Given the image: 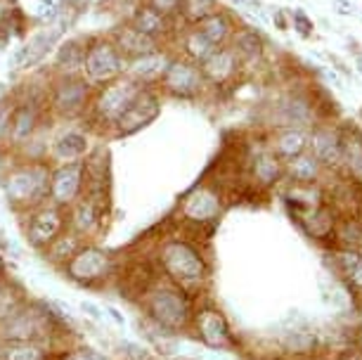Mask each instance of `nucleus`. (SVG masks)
Instances as JSON below:
<instances>
[{"label":"nucleus","mask_w":362,"mask_h":360,"mask_svg":"<svg viewBox=\"0 0 362 360\" xmlns=\"http://www.w3.org/2000/svg\"><path fill=\"white\" fill-rule=\"evenodd\" d=\"M140 310L154 327L163 332H180L192 325L194 308L187 291L173 282H156L145 296L140 298Z\"/></svg>","instance_id":"1"},{"label":"nucleus","mask_w":362,"mask_h":360,"mask_svg":"<svg viewBox=\"0 0 362 360\" xmlns=\"http://www.w3.org/2000/svg\"><path fill=\"white\" fill-rule=\"evenodd\" d=\"M52 168L38 159L22 161L3 175V192L17 211L29 214L47 204Z\"/></svg>","instance_id":"2"},{"label":"nucleus","mask_w":362,"mask_h":360,"mask_svg":"<svg viewBox=\"0 0 362 360\" xmlns=\"http://www.w3.org/2000/svg\"><path fill=\"white\" fill-rule=\"evenodd\" d=\"M161 277L177 284L180 289H189L206 277V263H204L199 249H194L187 240H166L159 244L154 256Z\"/></svg>","instance_id":"3"},{"label":"nucleus","mask_w":362,"mask_h":360,"mask_svg":"<svg viewBox=\"0 0 362 360\" xmlns=\"http://www.w3.org/2000/svg\"><path fill=\"white\" fill-rule=\"evenodd\" d=\"M114 270H116V259L107 249L95 247V244H81L76 254L62 266V273L71 282L88 289H98L105 287L107 282H112Z\"/></svg>","instance_id":"4"},{"label":"nucleus","mask_w":362,"mask_h":360,"mask_svg":"<svg viewBox=\"0 0 362 360\" xmlns=\"http://www.w3.org/2000/svg\"><path fill=\"white\" fill-rule=\"evenodd\" d=\"M126 71V57L119 52L112 40H95L86 47L83 59V79L90 86L112 83Z\"/></svg>","instance_id":"5"},{"label":"nucleus","mask_w":362,"mask_h":360,"mask_svg":"<svg viewBox=\"0 0 362 360\" xmlns=\"http://www.w3.org/2000/svg\"><path fill=\"white\" fill-rule=\"evenodd\" d=\"M145 86L135 83L133 79H116L112 83H107L98 93V98L93 102V117L105 126H114L119 117L124 114L131 102L138 98V93Z\"/></svg>","instance_id":"6"},{"label":"nucleus","mask_w":362,"mask_h":360,"mask_svg":"<svg viewBox=\"0 0 362 360\" xmlns=\"http://www.w3.org/2000/svg\"><path fill=\"white\" fill-rule=\"evenodd\" d=\"M24 235L33 249L45 251L59 235L69 230V221L64 216V209L54 207V204H43V207L33 209L26 214Z\"/></svg>","instance_id":"7"},{"label":"nucleus","mask_w":362,"mask_h":360,"mask_svg":"<svg viewBox=\"0 0 362 360\" xmlns=\"http://www.w3.org/2000/svg\"><path fill=\"white\" fill-rule=\"evenodd\" d=\"M90 83L83 76H62L54 83L50 107L59 117H78L90 105Z\"/></svg>","instance_id":"8"},{"label":"nucleus","mask_w":362,"mask_h":360,"mask_svg":"<svg viewBox=\"0 0 362 360\" xmlns=\"http://www.w3.org/2000/svg\"><path fill=\"white\" fill-rule=\"evenodd\" d=\"M83 161H69L59 164L50 173V204L59 209H69L83 194Z\"/></svg>","instance_id":"9"},{"label":"nucleus","mask_w":362,"mask_h":360,"mask_svg":"<svg viewBox=\"0 0 362 360\" xmlns=\"http://www.w3.org/2000/svg\"><path fill=\"white\" fill-rule=\"evenodd\" d=\"M159 110H161L159 98H156L152 91L142 88L138 93V98L131 102V107H128V110L119 117V121L114 124L116 133L131 135L135 131H140V128H145L147 124H152V121L159 117Z\"/></svg>","instance_id":"10"},{"label":"nucleus","mask_w":362,"mask_h":360,"mask_svg":"<svg viewBox=\"0 0 362 360\" xmlns=\"http://www.w3.org/2000/svg\"><path fill=\"white\" fill-rule=\"evenodd\" d=\"M204 74L189 62H170L166 74L161 76L163 91L175 98H194L202 91Z\"/></svg>","instance_id":"11"},{"label":"nucleus","mask_w":362,"mask_h":360,"mask_svg":"<svg viewBox=\"0 0 362 360\" xmlns=\"http://www.w3.org/2000/svg\"><path fill=\"white\" fill-rule=\"evenodd\" d=\"M192 323L197 327V335L202 337V342L206 346H211V349H228V346L232 344L230 327L218 310H214V308L197 310Z\"/></svg>","instance_id":"12"},{"label":"nucleus","mask_w":362,"mask_h":360,"mask_svg":"<svg viewBox=\"0 0 362 360\" xmlns=\"http://www.w3.org/2000/svg\"><path fill=\"white\" fill-rule=\"evenodd\" d=\"M40 126V110L36 102L26 100L19 102L17 107H12L10 112V121H8V138L15 142V145H24L29 142L33 135H36Z\"/></svg>","instance_id":"13"},{"label":"nucleus","mask_w":362,"mask_h":360,"mask_svg":"<svg viewBox=\"0 0 362 360\" xmlns=\"http://www.w3.org/2000/svg\"><path fill=\"white\" fill-rule=\"evenodd\" d=\"M170 64V57L166 52H149V55H142V57H135L128 62L126 71H128V79H133L135 83L145 86L149 81H156L166 74Z\"/></svg>","instance_id":"14"},{"label":"nucleus","mask_w":362,"mask_h":360,"mask_svg":"<svg viewBox=\"0 0 362 360\" xmlns=\"http://www.w3.org/2000/svg\"><path fill=\"white\" fill-rule=\"evenodd\" d=\"M112 43L119 47L121 55L131 57V59L142 57V55H149V52L159 50V47H156V40L145 36V33L135 29L133 24H126V26H121V29H116Z\"/></svg>","instance_id":"15"},{"label":"nucleus","mask_w":362,"mask_h":360,"mask_svg":"<svg viewBox=\"0 0 362 360\" xmlns=\"http://www.w3.org/2000/svg\"><path fill=\"white\" fill-rule=\"evenodd\" d=\"M218 211H221V204H218V197L206 187L194 190L192 194L187 197L185 204H182V214H185L187 221L192 223H209L214 221Z\"/></svg>","instance_id":"16"},{"label":"nucleus","mask_w":362,"mask_h":360,"mask_svg":"<svg viewBox=\"0 0 362 360\" xmlns=\"http://www.w3.org/2000/svg\"><path fill=\"white\" fill-rule=\"evenodd\" d=\"M90 152V142L88 135L81 131H66L64 135H59L52 145V157L59 164H69V161H83Z\"/></svg>","instance_id":"17"},{"label":"nucleus","mask_w":362,"mask_h":360,"mask_svg":"<svg viewBox=\"0 0 362 360\" xmlns=\"http://www.w3.org/2000/svg\"><path fill=\"white\" fill-rule=\"evenodd\" d=\"M131 24L138 31L145 33V36L154 38V40H159L163 33L168 31V19H166V15H163V12H159L156 8H152V5H140V8L133 12Z\"/></svg>","instance_id":"18"},{"label":"nucleus","mask_w":362,"mask_h":360,"mask_svg":"<svg viewBox=\"0 0 362 360\" xmlns=\"http://www.w3.org/2000/svg\"><path fill=\"white\" fill-rule=\"evenodd\" d=\"M86 43L81 40H66L59 45L57 57H54V66L62 71V76H81L86 59Z\"/></svg>","instance_id":"19"},{"label":"nucleus","mask_w":362,"mask_h":360,"mask_svg":"<svg viewBox=\"0 0 362 360\" xmlns=\"http://www.w3.org/2000/svg\"><path fill=\"white\" fill-rule=\"evenodd\" d=\"M81 244H86V240L83 237H78L76 233H71V230H66V233H62L54 240L50 247H47L43 254H45V259L50 261V263H54V266H59L62 268L66 261L71 259L74 254L78 251V247Z\"/></svg>","instance_id":"20"},{"label":"nucleus","mask_w":362,"mask_h":360,"mask_svg":"<svg viewBox=\"0 0 362 360\" xmlns=\"http://www.w3.org/2000/svg\"><path fill=\"white\" fill-rule=\"evenodd\" d=\"M232 71H235V55L228 52V50H216L202 66L204 76L214 79L216 83H221V81L232 76Z\"/></svg>","instance_id":"21"},{"label":"nucleus","mask_w":362,"mask_h":360,"mask_svg":"<svg viewBox=\"0 0 362 360\" xmlns=\"http://www.w3.org/2000/svg\"><path fill=\"white\" fill-rule=\"evenodd\" d=\"M0 358L3 360H47L50 349L40 344H3L0 342Z\"/></svg>","instance_id":"22"},{"label":"nucleus","mask_w":362,"mask_h":360,"mask_svg":"<svg viewBox=\"0 0 362 360\" xmlns=\"http://www.w3.org/2000/svg\"><path fill=\"white\" fill-rule=\"evenodd\" d=\"M47 360H112L107 353H102L93 346L86 344H66L59 346V349L50 351V358Z\"/></svg>","instance_id":"23"},{"label":"nucleus","mask_w":362,"mask_h":360,"mask_svg":"<svg viewBox=\"0 0 362 360\" xmlns=\"http://www.w3.org/2000/svg\"><path fill=\"white\" fill-rule=\"evenodd\" d=\"M199 31L206 36L211 45H221L230 33V24L223 15H211L199 22Z\"/></svg>","instance_id":"24"},{"label":"nucleus","mask_w":362,"mask_h":360,"mask_svg":"<svg viewBox=\"0 0 362 360\" xmlns=\"http://www.w3.org/2000/svg\"><path fill=\"white\" fill-rule=\"evenodd\" d=\"M185 50L192 55L194 59H199V62H206V59L214 55L216 52V45H211L209 40H206V36L197 29V31H192L187 36V40H185Z\"/></svg>","instance_id":"25"},{"label":"nucleus","mask_w":362,"mask_h":360,"mask_svg":"<svg viewBox=\"0 0 362 360\" xmlns=\"http://www.w3.org/2000/svg\"><path fill=\"white\" fill-rule=\"evenodd\" d=\"M313 149H315V154L322 161H334L339 157V142L334 138L332 133H325L320 131L313 135Z\"/></svg>","instance_id":"26"},{"label":"nucleus","mask_w":362,"mask_h":360,"mask_svg":"<svg viewBox=\"0 0 362 360\" xmlns=\"http://www.w3.org/2000/svg\"><path fill=\"white\" fill-rule=\"evenodd\" d=\"M275 147H277V154H282V157H286V159H293V157H298V154L303 152L305 142H303V135H300V133L286 131V133L279 135Z\"/></svg>","instance_id":"27"},{"label":"nucleus","mask_w":362,"mask_h":360,"mask_svg":"<svg viewBox=\"0 0 362 360\" xmlns=\"http://www.w3.org/2000/svg\"><path fill=\"white\" fill-rule=\"evenodd\" d=\"M180 10L192 19V22H202L214 12V0H180Z\"/></svg>","instance_id":"28"},{"label":"nucleus","mask_w":362,"mask_h":360,"mask_svg":"<svg viewBox=\"0 0 362 360\" xmlns=\"http://www.w3.org/2000/svg\"><path fill=\"white\" fill-rule=\"evenodd\" d=\"M254 171H256V178L261 182H272L277 178L279 168H277V159L270 157V154H263V157L256 159L254 164Z\"/></svg>","instance_id":"29"},{"label":"nucleus","mask_w":362,"mask_h":360,"mask_svg":"<svg viewBox=\"0 0 362 360\" xmlns=\"http://www.w3.org/2000/svg\"><path fill=\"white\" fill-rule=\"evenodd\" d=\"M341 266H344L346 275L351 277L355 287L362 289V259L355 254H341Z\"/></svg>","instance_id":"30"},{"label":"nucleus","mask_w":362,"mask_h":360,"mask_svg":"<svg viewBox=\"0 0 362 360\" xmlns=\"http://www.w3.org/2000/svg\"><path fill=\"white\" fill-rule=\"evenodd\" d=\"M291 173H293V178H296V180H308V178L315 175V161L300 157V159H296L291 164Z\"/></svg>","instance_id":"31"},{"label":"nucleus","mask_w":362,"mask_h":360,"mask_svg":"<svg viewBox=\"0 0 362 360\" xmlns=\"http://www.w3.org/2000/svg\"><path fill=\"white\" fill-rule=\"evenodd\" d=\"M36 15H38L40 19H43V22L52 24L54 19L59 17V8H57V3H54V0H38Z\"/></svg>","instance_id":"32"},{"label":"nucleus","mask_w":362,"mask_h":360,"mask_svg":"<svg viewBox=\"0 0 362 360\" xmlns=\"http://www.w3.org/2000/svg\"><path fill=\"white\" fill-rule=\"evenodd\" d=\"M0 360H3V358H0Z\"/></svg>","instance_id":"33"}]
</instances>
